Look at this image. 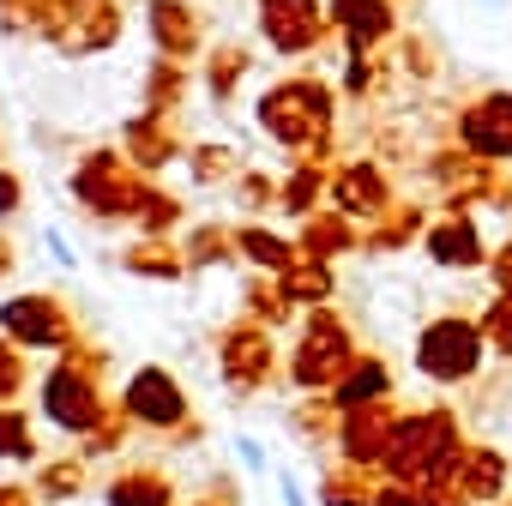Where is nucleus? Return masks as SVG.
I'll list each match as a JSON object with an SVG mask.
<instances>
[{"label": "nucleus", "instance_id": "nucleus-28", "mask_svg": "<svg viewBox=\"0 0 512 506\" xmlns=\"http://www.w3.org/2000/svg\"><path fill=\"white\" fill-rule=\"evenodd\" d=\"M380 217H386V211H380ZM416 229H422V211H392L380 229H368V247H398V241H410Z\"/></svg>", "mask_w": 512, "mask_h": 506}, {"label": "nucleus", "instance_id": "nucleus-39", "mask_svg": "<svg viewBox=\"0 0 512 506\" xmlns=\"http://www.w3.org/2000/svg\"><path fill=\"white\" fill-rule=\"evenodd\" d=\"M278 488H284V506H308V494H302L296 476H278Z\"/></svg>", "mask_w": 512, "mask_h": 506}, {"label": "nucleus", "instance_id": "nucleus-3", "mask_svg": "<svg viewBox=\"0 0 512 506\" xmlns=\"http://www.w3.org/2000/svg\"><path fill=\"white\" fill-rule=\"evenodd\" d=\"M482 356H488V338H482V326L464 320V314H440V320H428L422 338H416V368H422L434 386H464V380H476Z\"/></svg>", "mask_w": 512, "mask_h": 506}, {"label": "nucleus", "instance_id": "nucleus-6", "mask_svg": "<svg viewBox=\"0 0 512 506\" xmlns=\"http://www.w3.org/2000/svg\"><path fill=\"white\" fill-rule=\"evenodd\" d=\"M217 374H223L229 392H260V386H272V374H278L272 332H266V326H253V320L229 326V332L217 338Z\"/></svg>", "mask_w": 512, "mask_h": 506}, {"label": "nucleus", "instance_id": "nucleus-32", "mask_svg": "<svg viewBox=\"0 0 512 506\" xmlns=\"http://www.w3.org/2000/svg\"><path fill=\"white\" fill-rule=\"evenodd\" d=\"M175 217H181V205H175V199H163V193H145V199H139V223H145L151 235H163Z\"/></svg>", "mask_w": 512, "mask_h": 506}, {"label": "nucleus", "instance_id": "nucleus-30", "mask_svg": "<svg viewBox=\"0 0 512 506\" xmlns=\"http://www.w3.org/2000/svg\"><path fill=\"white\" fill-rule=\"evenodd\" d=\"M344 19H350V37H356V43L386 31V13L374 7V0H344Z\"/></svg>", "mask_w": 512, "mask_h": 506}, {"label": "nucleus", "instance_id": "nucleus-27", "mask_svg": "<svg viewBox=\"0 0 512 506\" xmlns=\"http://www.w3.org/2000/svg\"><path fill=\"white\" fill-rule=\"evenodd\" d=\"M314 199H320V169H314V163H302V169L290 175V187H284V211L314 217Z\"/></svg>", "mask_w": 512, "mask_h": 506}, {"label": "nucleus", "instance_id": "nucleus-37", "mask_svg": "<svg viewBox=\"0 0 512 506\" xmlns=\"http://www.w3.org/2000/svg\"><path fill=\"white\" fill-rule=\"evenodd\" d=\"M7 211H19V181L0 175V217H7Z\"/></svg>", "mask_w": 512, "mask_h": 506}, {"label": "nucleus", "instance_id": "nucleus-26", "mask_svg": "<svg viewBox=\"0 0 512 506\" xmlns=\"http://www.w3.org/2000/svg\"><path fill=\"white\" fill-rule=\"evenodd\" d=\"M476 326H482V338H488V350H494V356H512V296L488 302V314H482Z\"/></svg>", "mask_w": 512, "mask_h": 506}, {"label": "nucleus", "instance_id": "nucleus-18", "mask_svg": "<svg viewBox=\"0 0 512 506\" xmlns=\"http://www.w3.org/2000/svg\"><path fill=\"white\" fill-rule=\"evenodd\" d=\"M350 247H356V229H350L344 211L308 217V229H302V253H308V260H332V253H350Z\"/></svg>", "mask_w": 512, "mask_h": 506}, {"label": "nucleus", "instance_id": "nucleus-29", "mask_svg": "<svg viewBox=\"0 0 512 506\" xmlns=\"http://www.w3.org/2000/svg\"><path fill=\"white\" fill-rule=\"evenodd\" d=\"M19 392H25V356H19V344L0 338V404H13Z\"/></svg>", "mask_w": 512, "mask_h": 506}, {"label": "nucleus", "instance_id": "nucleus-8", "mask_svg": "<svg viewBox=\"0 0 512 506\" xmlns=\"http://www.w3.org/2000/svg\"><path fill=\"white\" fill-rule=\"evenodd\" d=\"M0 332L25 350H67L73 344V314L55 296H19L0 308Z\"/></svg>", "mask_w": 512, "mask_h": 506}, {"label": "nucleus", "instance_id": "nucleus-12", "mask_svg": "<svg viewBox=\"0 0 512 506\" xmlns=\"http://www.w3.org/2000/svg\"><path fill=\"white\" fill-rule=\"evenodd\" d=\"M458 139H464V151H470L476 163H500V157H512V97H488V103H476V109L458 121Z\"/></svg>", "mask_w": 512, "mask_h": 506}, {"label": "nucleus", "instance_id": "nucleus-25", "mask_svg": "<svg viewBox=\"0 0 512 506\" xmlns=\"http://www.w3.org/2000/svg\"><path fill=\"white\" fill-rule=\"evenodd\" d=\"M127 266H133L139 278H181V266H187V260H181L175 247H163V241H145V247H133V253H127Z\"/></svg>", "mask_w": 512, "mask_h": 506}, {"label": "nucleus", "instance_id": "nucleus-36", "mask_svg": "<svg viewBox=\"0 0 512 506\" xmlns=\"http://www.w3.org/2000/svg\"><path fill=\"white\" fill-rule=\"evenodd\" d=\"M235 458H241L247 470H266V452H260V446H253V440H235Z\"/></svg>", "mask_w": 512, "mask_h": 506}, {"label": "nucleus", "instance_id": "nucleus-38", "mask_svg": "<svg viewBox=\"0 0 512 506\" xmlns=\"http://www.w3.org/2000/svg\"><path fill=\"white\" fill-rule=\"evenodd\" d=\"M205 500H217V506H235V482L229 476H211V494Z\"/></svg>", "mask_w": 512, "mask_h": 506}, {"label": "nucleus", "instance_id": "nucleus-2", "mask_svg": "<svg viewBox=\"0 0 512 506\" xmlns=\"http://www.w3.org/2000/svg\"><path fill=\"white\" fill-rule=\"evenodd\" d=\"M103 356L97 350H73V356H61L55 368H49V380H43V416L61 428V434H97V422L115 410L109 398H103Z\"/></svg>", "mask_w": 512, "mask_h": 506}, {"label": "nucleus", "instance_id": "nucleus-16", "mask_svg": "<svg viewBox=\"0 0 512 506\" xmlns=\"http://www.w3.org/2000/svg\"><path fill=\"white\" fill-rule=\"evenodd\" d=\"M326 398L338 404V416H344V410H362V404H380V398H392V368H386L380 356H356V362L344 368V380H338Z\"/></svg>", "mask_w": 512, "mask_h": 506}, {"label": "nucleus", "instance_id": "nucleus-14", "mask_svg": "<svg viewBox=\"0 0 512 506\" xmlns=\"http://www.w3.org/2000/svg\"><path fill=\"white\" fill-rule=\"evenodd\" d=\"M428 260L434 266H446V272H470V266H482L488 253H482V235H476V223L470 217H446V223H434L428 229Z\"/></svg>", "mask_w": 512, "mask_h": 506}, {"label": "nucleus", "instance_id": "nucleus-11", "mask_svg": "<svg viewBox=\"0 0 512 506\" xmlns=\"http://www.w3.org/2000/svg\"><path fill=\"white\" fill-rule=\"evenodd\" d=\"M458 494L470 500V506H500L506 500V482H512V464H506V452L500 446H488V440H470L464 446V458H458Z\"/></svg>", "mask_w": 512, "mask_h": 506}, {"label": "nucleus", "instance_id": "nucleus-1", "mask_svg": "<svg viewBox=\"0 0 512 506\" xmlns=\"http://www.w3.org/2000/svg\"><path fill=\"white\" fill-rule=\"evenodd\" d=\"M464 428H458V410H410L398 416V434H392V452L380 464V476L392 482H452L458 476V458H464Z\"/></svg>", "mask_w": 512, "mask_h": 506}, {"label": "nucleus", "instance_id": "nucleus-10", "mask_svg": "<svg viewBox=\"0 0 512 506\" xmlns=\"http://www.w3.org/2000/svg\"><path fill=\"white\" fill-rule=\"evenodd\" d=\"M73 187H79V199L97 211V217H121V211H139V199H145V187L109 157V151H97L79 175H73Z\"/></svg>", "mask_w": 512, "mask_h": 506}, {"label": "nucleus", "instance_id": "nucleus-13", "mask_svg": "<svg viewBox=\"0 0 512 506\" xmlns=\"http://www.w3.org/2000/svg\"><path fill=\"white\" fill-rule=\"evenodd\" d=\"M332 199H338L344 217H380V211H392V187H386V175H380L374 163H350V169H338Z\"/></svg>", "mask_w": 512, "mask_h": 506}, {"label": "nucleus", "instance_id": "nucleus-4", "mask_svg": "<svg viewBox=\"0 0 512 506\" xmlns=\"http://www.w3.org/2000/svg\"><path fill=\"white\" fill-rule=\"evenodd\" d=\"M121 410L133 416V428L169 434V440H181V446H193V440L205 434V428L193 422L187 392H181V380H175L169 368H139V374L127 380V392H121Z\"/></svg>", "mask_w": 512, "mask_h": 506}, {"label": "nucleus", "instance_id": "nucleus-19", "mask_svg": "<svg viewBox=\"0 0 512 506\" xmlns=\"http://www.w3.org/2000/svg\"><path fill=\"white\" fill-rule=\"evenodd\" d=\"M278 284H284V296L290 302H326L332 296V266L326 260H308V253H296V266L290 272H278Z\"/></svg>", "mask_w": 512, "mask_h": 506}, {"label": "nucleus", "instance_id": "nucleus-24", "mask_svg": "<svg viewBox=\"0 0 512 506\" xmlns=\"http://www.w3.org/2000/svg\"><path fill=\"white\" fill-rule=\"evenodd\" d=\"M290 296H284V284H247V320L253 326H278V320H290Z\"/></svg>", "mask_w": 512, "mask_h": 506}, {"label": "nucleus", "instance_id": "nucleus-35", "mask_svg": "<svg viewBox=\"0 0 512 506\" xmlns=\"http://www.w3.org/2000/svg\"><path fill=\"white\" fill-rule=\"evenodd\" d=\"M193 169H199V181H211V175H223V169H229V151H199V163H193Z\"/></svg>", "mask_w": 512, "mask_h": 506}, {"label": "nucleus", "instance_id": "nucleus-31", "mask_svg": "<svg viewBox=\"0 0 512 506\" xmlns=\"http://www.w3.org/2000/svg\"><path fill=\"white\" fill-rule=\"evenodd\" d=\"M187 260H193V266H223V260H229V235L199 229V235H193V247H187Z\"/></svg>", "mask_w": 512, "mask_h": 506}, {"label": "nucleus", "instance_id": "nucleus-15", "mask_svg": "<svg viewBox=\"0 0 512 506\" xmlns=\"http://www.w3.org/2000/svg\"><path fill=\"white\" fill-rule=\"evenodd\" d=\"M103 500H109V506H181V500H175V482H169L157 464H127V470H115L109 488H103Z\"/></svg>", "mask_w": 512, "mask_h": 506}, {"label": "nucleus", "instance_id": "nucleus-21", "mask_svg": "<svg viewBox=\"0 0 512 506\" xmlns=\"http://www.w3.org/2000/svg\"><path fill=\"white\" fill-rule=\"evenodd\" d=\"M37 458V428L19 404H0V464H31Z\"/></svg>", "mask_w": 512, "mask_h": 506}, {"label": "nucleus", "instance_id": "nucleus-5", "mask_svg": "<svg viewBox=\"0 0 512 506\" xmlns=\"http://www.w3.org/2000/svg\"><path fill=\"white\" fill-rule=\"evenodd\" d=\"M350 362H356V344H350L344 320L332 308H314L302 320V338H296V356H290V380L302 392H332Z\"/></svg>", "mask_w": 512, "mask_h": 506}, {"label": "nucleus", "instance_id": "nucleus-9", "mask_svg": "<svg viewBox=\"0 0 512 506\" xmlns=\"http://www.w3.org/2000/svg\"><path fill=\"white\" fill-rule=\"evenodd\" d=\"M260 121H266V133L284 139V145H314V139L326 133V97H320L314 85H284V91H272V97L260 103Z\"/></svg>", "mask_w": 512, "mask_h": 506}, {"label": "nucleus", "instance_id": "nucleus-7", "mask_svg": "<svg viewBox=\"0 0 512 506\" xmlns=\"http://www.w3.org/2000/svg\"><path fill=\"white\" fill-rule=\"evenodd\" d=\"M398 404L392 398H380V404H362V410H344L338 416V458L344 464H362V470H380L386 464V452H392V434H398Z\"/></svg>", "mask_w": 512, "mask_h": 506}, {"label": "nucleus", "instance_id": "nucleus-20", "mask_svg": "<svg viewBox=\"0 0 512 506\" xmlns=\"http://www.w3.org/2000/svg\"><path fill=\"white\" fill-rule=\"evenodd\" d=\"M37 500H49V506H61V500H73V494H85V458H49L43 470H37Z\"/></svg>", "mask_w": 512, "mask_h": 506}, {"label": "nucleus", "instance_id": "nucleus-17", "mask_svg": "<svg viewBox=\"0 0 512 506\" xmlns=\"http://www.w3.org/2000/svg\"><path fill=\"white\" fill-rule=\"evenodd\" d=\"M374 494H380V482H374V470H362V464H332L326 476H320V506H374Z\"/></svg>", "mask_w": 512, "mask_h": 506}, {"label": "nucleus", "instance_id": "nucleus-34", "mask_svg": "<svg viewBox=\"0 0 512 506\" xmlns=\"http://www.w3.org/2000/svg\"><path fill=\"white\" fill-rule=\"evenodd\" d=\"M0 506H43V500H37V488H25V482H0Z\"/></svg>", "mask_w": 512, "mask_h": 506}, {"label": "nucleus", "instance_id": "nucleus-33", "mask_svg": "<svg viewBox=\"0 0 512 506\" xmlns=\"http://www.w3.org/2000/svg\"><path fill=\"white\" fill-rule=\"evenodd\" d=\"M488 272H494V284H500V296H512V241L488 253Z\"/></svg>", "mask_w": 512, "mask_h": 506}, {"label": "nucleus", "instance_id": "nucleus-22", "mask_svg": "<svg viewBox=\"0 0 512 506\" xmlns=\"http://www.w3.org/2000/svg\"><path fill=\"white\" fill-rule=\"evenodd\" d=\"M235 247L247 253L253 266H266L272 278L296 266V247H290V241H278V235H266V229H241V235H235Z\"/></svg>", "mask_w": 512, "mask_h": 506}, {"label": "nucleus", "instance_id": "nucleus-41", "mask_svg": "<svg viewBox=\"0 0 512 506\" xmlns=\"http://www.w3.org/2000/svg\"><path fill=\"white\" fill-rule=\"evenodd\" d=\"M500 506H512V500H500Z\"/></svg>", "mask_w": 512, "mask_h": 506}, {"label": "nucleus", "instance_id": "nucleus-40", "mask_svg": "<svg viewBox=\"0 0 512 506\" xmlns=\"http://www.w3.org/2000/svg\"><path fill=\"white\" fill-rule=\"evenodd\" d=\"M193 506H217V500H193Z\"/></svg>", "mask_w": 512, "mask_h": 506}, {"label": "nucleus", "instance_id": "nucleus-23", "mask_svg": "<svg viewBox=\"0 0 512 506\" xmlns=\"http://www.w3.org/2000/svg\"><path fill=\"white\" fill-rule=\"evenodd\" d=\"M302 7H308V0H278V13L266 19V31H272L278 49H302L314 37V13H302Z\"/></svg>", "mask_w": 512, "mask_h": 506}]
</instances>
